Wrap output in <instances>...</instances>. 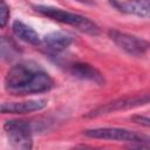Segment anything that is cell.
Here are the masks:
<instances>
[{"mask_svg":"<svg viewBox=\"0 0 150 150\" xmlns=\"http://www.w3.org/2000/svg\"><path fill=\"white\" fill-rule=\"evenodd\" d=\"M69 73L80 80L89 81L95 84L102 86L104 83V77L98 69L94 66L86 63V62H75L69 67Z\"/></svg>","mask_w":150,"mask_h":150,"instance_id":"9","label":"cell"},{"mask_svg":"<svg viewBox=\"0 0 150 150\" xmlns=\"http://www.w3.org/2000/svg\"><path fill=\"white\" fill-rule=\"evenodd\" d=\"M4 130L11 146L23 150L33 148V127L30 122L23 120H9L5 122Z\"/></svg>","mask_w":150,"mask_h":150,"instance_id":"5","label":"cell"},{"mask_svg":"<svg viewBox=\"0 0 150 150\" xmlns=\"http://www.w3.org/2000/svg\"><path fill=\"white\" fill-rule=\"evenodd\" d=\"M9 19V7L6 4L5 0H1V7H0V26L4 28Z\"/></svg>","mask_w":150,"mask_h":150,"instance_id":"13","label":"cell"},{"mask_svg":"<svg viewBox=\"0 0 150 150\" xmlns=\"http://www.w3.org/2000/svg\"><path fill=\"white\" fill-rule=\"evenodd\" d=\"M32 7L36 13H39L46 18H49L54 21L71 26V27L76 28L77 30L86 33L88 35L96 36L100 34V27L94 21H91L90 19H88L81 14L68 12L62 8L48 6V5H33Z\"/></svg>","mask_w":150,"mask_h":150,"instance_id":"2","label":"cell"},{"mask_svg":"<svg viewBox=\"0 0 150 150\" xmlns=\"http://www.w3.org/2000/svg\"><path fill=\"white\" fill-rule=\"evenodd\" d=\"M12 30L15 34L16 38H19L21 41L33 45V46H39L41 45L42 39L40 38V35L38 34L36 30H34L30 26H28L27 23L20 21V20H15L12 25Z\"/></svg>","mask_w":150,"mask_h":150,"instance_id":"11","label":"cell"},{"mask_svg":"<svg viewBox=\"0 0 150 150\" xmlns=\"http://www.w3.org/2000/svg\"><path fill=\"white\" fill-rule=\"evenodd\" d=\"M108 35L120 49L131 56H142L150 49V42L136 35L128 34L117 29H110Z\"/></svg>","mask_w":150,"mask_h":150,"instance_id":"6","label":"cell"},{"mask_svg":"<svg viewBox=\"0 0 150 150\" xmlns=\"http://www.w3.org/2000/svg\"><path fill=\"white\" fill-rule=\"evenodd\" d=\"M0 49H1V57L5 61H11L13 59H15L20 50L18 48V46L15 45V42L6 36L1 38V45H0Z\"/></svg>","mask_w":150,"mask_h":150,"instance_id":"12","label":"cell"},{"mask_svg":"<svg viewBox=\"0 0 150 150\" xmlns=\"http://www.w3.org/2000/svg\"><path fill=\"white\" fill-rule=\"evenodd\" d=\"M4 87L8 94L15 96L42 94L54 87V80L39 63L22 61L8 69Z\"/></svg>","mask_w":150,"mask_h":150,"instance_id":"1","label":"cell"},{"mask_svg":"<svg viewBox=\"0 0 150 150\" xmlns=\"http://www.w3.org/2000/svg\"><path fill=\"white\" fill-rule=\"evenodd\" d=\"M74 41V38L62 30H55L52 33L46 34L42 38L41 45L45 47V49L52 54H57L63 50H66Z\"/></svg>","mask_w":150,"mask_h":150,"instance_id":"8","label":"cell"},{"mask_svg":"<svg viewBox=\"0 0 150 150\" xmlns=\"http://www.w3.org/2000/svg\"><path fill=\"white\" fill-rule=\"evenodd\" d=\"M83 135L90 138L96 139H108L117 142L130 143L131 146H145L150 145V136L144 134H138L129 129L117 128V127H103V128H93L83 131Z\"/></svg>","mask_w":150,"mask_h":150,"instance_id":"3","label":"cell"},{"mask_svg":"<svg viewBox=\"0 0 150 150\" xmlns=\"http://www.w3.org/2000/svg\"><path fill=\"white\" fill-rule=\"evenodd\" d=\"M116 9L125 14L150 19V0H125L122 2L120 1Z\"/></svg>","mask_w":150,"mask_h":150,"instance_id":"10","label":"cell"},{"mask_svg":"<svg viewBox=\"0 0 150 150\" xmlns=\"http://www.w3.org/2000/svg\"><path fill=\"white\" fill-rule=\"evenodd\" d=\"M149 103H150V91H146V93H142V94L121 97V98L107 102L104 104H101V105L94 108L93 110H90L89 112H87L86 117L96 118V117H100V116H103L107 114H111V112H116V111H121V110H128V109L145 105Z\"/></svg>","mask_w":150,"mask_h":150,"instance_id":"4","label":"cell"},{"mask_svg":"<svg viewBox=\"0 0 150 150\" xmlns=\"http://www.w3.org/2000/svg\"><path fill=\"white\" fill-rule=\"evenodd\" d=\"M81 4H84V5H94V1L93 0H76Z\"/></svg>","mask_w":150,"mask_h":150,"instance_id":"15","label":"cell"},{"mask_svg":"<svg viewBox=\"0 0 150 150\" xmlns=\"http://www.w3.org/2000/svg\"><path fill=\"white\" fill-rule=\"evenodd\" d=\"M132 122L139 124V125H143V127H146V128H150V117L149 116H143V115H135L131 117Z\"/></svg>","mask_w":150,"mask_h":150,"instance_id":"14","label":"cell"},{"mask_svg":"<svg viewBox=\"0 0 150 150\" xmlns=\"http://www.w3.org/2000/svg\"><path fill=\"white\" fill-rule=\"evenodd\" d=\"M48 101L46 98H36V100H27L21 102H5L1 104L2 114H14V115H23L30 114L34 111H40L47 107Z\"/></svg>","mask_w":150,"mask_h":150,"instance_id":"7","label":"cell"}]
</instances>
